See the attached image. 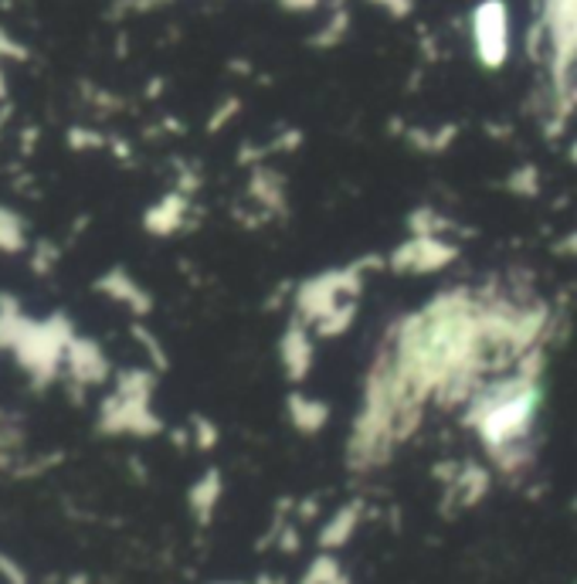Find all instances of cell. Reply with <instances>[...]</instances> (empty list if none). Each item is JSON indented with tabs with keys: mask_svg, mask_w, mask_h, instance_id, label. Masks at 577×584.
<instances>
[{
	"mask_svg": "<svg viewBox=\"0 0 577 584\" xmlns=\"http://www.w3.org/2000/svg\"><path fill=\"white\" fill-rule=\"evenodd\" d=\"M473 32H476V51H479V59H482L489 69L503 65L506 51H510V17H506V8L500 4V0H486V4L476 11Z\"/></svg>",
	"mask_w": 577,
	"mask_h": 584,
	"instance_id": "obj_1",
	"label": "cell"
},
{
	"mask_svg": "<svg viewBox=\"0 0 577 584\" xmlns=\"http://www.w3.org/2000/svg\"><path fill=\"white\" fill-rule=\"evenodd\" d=\"M286 4H292V8H302V4H306V8H310V4H316V0H286Z\"/></svg>",
	"mask_w": 577,
	"mask_h": 584,
	"instance_id": "obj_2",
	"label": "cell"
}]
</instances>
